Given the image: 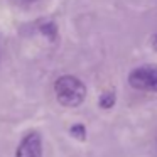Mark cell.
Masks as SVG:
<instances>
[{
	"mask_svg": "<svg viewBox=\"0 0 157 157\" xmlns=\"http://www.w3.org/2000/svg\"><path fill=\"white\" fill-rule=\"evenodd\" d=\"M15 157H42V139L37 132H29L21 140Z\"/></svg>",
	"mask_w": 157,
	"mask_h": 157,
	"instance_id": "3957f363",
	"label": "cell"
},
{
	"mask_svg": "<svg viewBox=\"0 0 157 157\" xmlns=\"http://www.w3.org/2000/svg\"><path fill=\"white\" fill-rule=\"evenodd\" d=\"M113 105H115V93H112V91L103 93L101 98H100V106L101 108H112Z\"/></svg>",
	"mask_w": 157,
	"mask_h": 157,
	"instance_id": "5b68a950",
	"label": "cell"
},
{
	"mask_svg": "<svg viewBox=\"0 0 157 157\" xmlns=\"http://www.w3.org/2000/svg\"><path fill=\"white\" fill-rule=\"evenodd\" d=\"M69 133H71L76 140H85L86 139V128H85V125H81V123L73 125L71 128H69Z\"/></svg>",
	"mask_w": 157,
	"mask_h": 157,
	"instance_id": "277c9868",
	"label": "cell"
},
{
	"mask_svg": "<svg viewBox=\"0 0 157 157\" xmlns=\"http://www.w3.org/2000/svg\"><path fill=\"white\" fill-rule=\"evenodd\" d=\"M41 31L44 36H48L49 39H54L56 37V25L52 22H46V24L41 25Z\"/></svg>",
	"mask_w": 157,
	"mask_h": 157,
	"instance_id": "8992f818",
	"label": "cell"
},
{
	"mask_svg": "<svg viewBox=\"0 0 157 157\" xmlns=\"http://www.w3.org/2000/svg\"><path fill=\"white\" fill-rule=\"evenodd\" d=\"M128 83L135 90L157 93V64H145L135 68L128 75Z\"/></svg>",
	"mask_w": 157,
	"mask_h": 157,
	"instance_id": "7a4b0ae2",
	"label": "cell"
},
{
	"mask_svg": "<svg viewBox=\"0 0 157 157\" xmlns=\"http://www.w3.org/2000/svg\"><path fill=\"white\" fill-rule=\"evenodd\" d=\"M152 48H154V49H155V51H157V34H155V36H154V37H152Z\"/></svg>",
	"mask_w": 157,
	"mask_h": 157,
	"instance_id": "52a82bcc",
	"label": "cell"
},
{
	"mask_svg": "<svg viewBox=\"0 0 157 157\" xmlns=\"http://www.w3.org/2000/svg\"><path fill=\"white\" fill-rule=\"evenodd\" d=\"M54 93L58 101L63 106L68 108H75L79 106L86 98V86L81 79H78L76 76L64 75L61 78L56 79L54 83Z\"/></svg>",
	"mask_w": 157,
	"mask_h": 157,
	"instance_id": "6da1fadb",
	"label": "cell"
}]
</instances>
